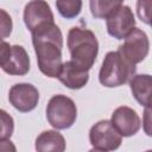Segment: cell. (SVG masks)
Returning <instances> with one entry per match:
<instances>
[{"mask_svg":"<svg viewBox=\"0 0 152 152\" xmlns=\"http://www.w3.org/2000/svg\"><path fill=\"white\" fill-rule=\"evenodd\" d=\"M56 8L63 18L74 19L82 11V0H56Z\"/></svg>","mask_w":152,"mask_h":152,"instance_id":"obj_16","label":"cell"},{"mask_svg":"<svg viewBox=\"0 0 152 152\" xmlns=\"http://www.w3.org/2000/svg\"><path fill=\"white\" fill-rule=\"evenodd\" d=\"M11 51H12V45H10L5 40H0V68L1 69L8 61Z\"/></svg>","mask_w":152,"mask_h":152,"instance_id":"obj_20","label":"cell"},{"mask_svg":"<svg viewBox=\"0 0 152 152\" xmlns=\"http://www.w3.org/2000/svg\"><path fill=\"white\" fill-rule=\"evenodd\" d=\"M8 101L17 110L28 113L37 107L39 101V91L33 84L17 83L10 89Z\"/></svg>","mask_w":152,"mask_h":152,"instance_id":"obj_8","label":"cell"},{"mask_svg":"<svg viewBox=\"0 0 152 152\" xmlns=\"http://www.w3.org/2000/svg\"><path fill=\"white\" fill-rule=\"evenodd\" d=\"M57 78L69 89H81L89 81V70L70 59L62 64Z\"/></svg>","mask_w":152,"mask_h":152,"instance_id":"obj_11","label":"cell"},{"mask_svg":"<svg viewBox=\"0 0 152 152\" xmlns=\"http://www.w3.org/2000/svg\"><path fill=\"white\" fill-rule=\"evenodd\" d=\"M38 68L45 76L57 78L62 68L63 34L61 28L50 23L31 32Z\"/></svg>","mask_w":152,"mask_h":152,"instance_id":"obj_1","label":"cell"},{"mask_svg":"<svg viewBox=\"0 0 152 152\" xmlns=\"http://www.w3.org/2000/svg\"><path fill=\"white\" fill-rule=\"evenodd\" d=\"M36 150L39 152H63L65 150V139L57 131H44L36 138Z\"/></svg>","mask_w":152,"mask_h":152,"instance_id":"obj_14","label":"cell"},{"mask_svg":"<svg viewBox=\"0 0 152 152\" xmlns=\"http://www.w3.org/2000/svg\"><path fill=\"white\" fill-rule=\"evenodd\" d=\"M24 23L32 32L33 30L50 23H55L53 13L45 0H31L24 8Z\"/></svg>","mask_w":152,"mask_h":152,"instance_id":"obj_9","label":"cell"},{"mask_svg":"<svg viewBox=\"0 0 152 152\" xmlns=\"http://www.w3.org/2000/svg\"><path fill=\"white\" fill-rule=\"evenodd\" d=\"M118 51L132 64L142 62L150 51V40L147 34L142 30L134 27L127 34L124 44L119 46Z\"/></svg>","mask_w":152,"mask_h":152,"instance_id":"obj_6","label":"cell"},{"mask_svg":"<svg viewBox=\"0 0 152 152\" xmlns=\"http://www.w3.org/2000/svg\"><path fill=\"white\" fill-rule=\"evenodd\" d=\"M66 45L71 61L90 70L99 53V42L93 31L74 26L68 32Z\"/></svg>","mask_w":152,"mask_h":152,"instance_id":"obj_2","label":"cell"},{"mask_svg":"<svg viewBox=\"0 0 152 152\" xmlns=\"http://www.w3.org/2000/svg\"><path fill=\"white\" fill-rule=\"evenodd\" d=\"M135 64L128 62L119 51H109L102 61L99 72V81L108 88L120 87L127 83L135 75Z\"/></svg>","mask_w":152,"mask_h":152,"instance_id":"obj_3","label":"cell"},{"mask_svg":"<svg viewBox=\"0 0 152 152\" xmlns=\"http://www.w3.org/2000/svg\"><path fill=\"white\" fill-rule=\"evenodd\" d=\"M124 0H89L91 15L96 19H106L122 5Z\"/></svg>","mask_w":152,"mask_h":152,"instance_id":"obj_15","label":"cell"},{"mask_svg":"<svg viewBox=\"0 0 152 152\" xmlns=\"http://www.w3.org/2000/svg\"><path fill=\"white\" fill-rule=\"evenodd\" d=\"M107 32L116 39H125L135 27V17L129 6H120L106 18Z\"/></svg>","mask_w":152,"mask_h":152,"instance_id":"obj_7","label":"cell"},{"mask_svg":"<svg viewBox=\"0 0 152 152\" xmlns=\"http://www.w3.org/2000/svg\"><path fill=\"white\" fill-rule=\"evenodd\" d=\"M14 131L13 118L4 109H0V139H10Z\"/></svg>","mask_w":152,"mask_h":152,"instance_id":"obj_17","label":"cell"},{"mask_svg":"<svg viewBox=\"0 0 152 152\" xmlns=\"http://www.w3.org/2000/svg\"><path fill=\"white\" fill-rule=\"evenodd\" d=\"M0 151H15V146L10 139H0Z\"/></svg>","mask_w":152,"mask_h":152,"instance_id":"obj_21","label":"cell"},{"mask_svg":"<svg viewBox=\"0 0 152 152\" xmlns=\"http://www.w3.org/2000/svg\"><path fill=\"white\" fill-rule=\"evenodd\" d=\"M13 23L11 15L2 8H0V40H4L5 38L10 37L12 33Z\"/></svg>","mask_w":152,"mask_h":152,"instance_id":"obj_18","label":"cell"},{"mask_svg":"<svg viewBox=\"0 0 152 152\" xmlns=\"http://www.w3.org/2000/svg\"><path fill=\"white\" fill-rule=\"evenodd\" d=\"M110 122L113 127L118 131V133L121 137H132L138 133L140 129V118L138 113L127 106H120L118 107L113 114Z\"/></svg>","mask_w":152,"mask_h":152,"instance_id":"obj_10","label":"cell"},{"mask_svg":"<svg viewBox=\"0 0 152 152\" xmlns=\"http://www.w3.org/2000/svg\"><path fill=\"white\" fill-rule=\"evenodd\" d=\"M89 141L95 151H114L122 142V137L113 127L110 120H100L89 131Z\"/></svg>","mask_w":152,"mask_h":152,"instance_id":"obj_5","label":"cell"},{"mask_svg":"<svg viewBox=\"0 0 152 152\" xmlns=\"http://www.w3.org/2000/svg\"><path fill=\"white\" fill-rule=\"evenodd\" d=\"M150 10H151V0L137 1V14L139 19L147 25H150Z\"/></svg>","mask_w":152,"mask_h":152,"instance_id":"obj_19","label":"cell"},{"mask_svg":"<svg viewBox=\"0 0 152 152\" xmlns=\"http://www.w3.org/2000/svg\"><path fill=\"white\" fill-rule=\"evenodd\" d=\"M77 118V108L72 99L66 95H53L46 106V119L56 129L70 128Z\"/></svg>","mask_w":152,"mask_h":152,"instance_id":"obj_4","label":"cell"},{"mask_svg":"<svg viewBox=\"0 0 152 152\" xmlns=\"http://www.w3.org/2000/svg\"><path fill=\"white\" fill-rule=\"evenodd\" d=\"M2 70L12 76H24L30 71V57L21 45H12L10 58Z\"/></svg>","mask_w":152,"mask_h":152,"instance_id":"obj_12","label":"cell"},{"mask_svg":"<svg viewBox=\"0 0 152 152\" xmlns=\"http://www.w3.org/2000/svg\"><path fill=\"white\" fill-rule=\"evenodd\" d=\"M129 87L133 97L137 102L142 106H150V97H151V87H152V77L148 74H140L133 75L129 80Z\"/></svg>","mask_w":152,"mask_h":152,"instance_id":"obj_13","label":"cell"}]
</instances>
